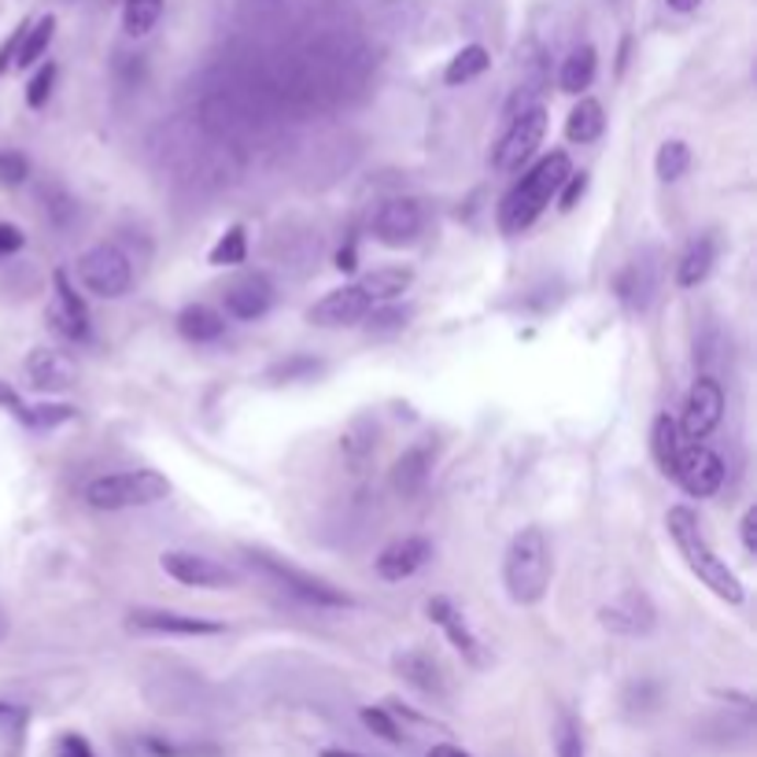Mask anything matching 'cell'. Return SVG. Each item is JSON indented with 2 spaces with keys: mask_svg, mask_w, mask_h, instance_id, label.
Returning <instances> with one entry per match:
<instances>
[{
  "mask_svg": "<svg viewBox=\"0 0 757 757\" xmlns=\"http://www.w3.org/2000/svg\"><path fill=\"white\" fill-rule=\"evenodd\" d=\"M23 721V710H15L12 702H0V724H19Z\"/></svg>",
  "mask_w": 757,
  "mask_h": 757,
  "instance_id": "50",
  "label": "cell"
},
{
  "mask_svg": "<svg viewBox=\"0 0 757 757\" xmlns=\"http://www.w3.org/2000/svg\"><path fill=\"white\" fill-rule=\"evenodd\" d=\"M318 370H321L318 359H310V355H292L289 362H281V366L270 370L267 377H270V381H310Z\"/></svg>",
  "mask_w": 757,
  "mask_h": 757,
  "instance_id": "35",
  "label": "cell"
},
{
  "mask_svg": "<svg viewBox=\"0 0 757 757\" xmlns=\"http://www.w3.org/2000/svg\"><path fill=\"white\" fill-rule=\"evenodd\" d=\"M502 584L518 606H536L551 588V543L543 529L529 524L502 554Z\"/></svg>",
  "mask_w": 757,
  "mask_h": 757,
  "instance_id": "3",
  "label": "cell"
},
{
  "mask_svg": "<svg viewBox=\"0 0 757 757\" xmlns=\"http://www.w3.org/2000/svg\"><path fill=\"white\" fill-rule=\"evenodd\" d=\"M429 558H432V543L426 536H403L396 543H388V547L377 554L373 569H377L381 580L399 584V580L414 577V573H418Z\"/></svg>",
  "mask_w": 757,
  "mask_h": 757,
  "instance_id": "17",
  "label": "cell"
},
{
  "mask_svg": "<svg viewBox=\"0 0 757 757\" xmlns=\"http://www.w3.org/2000/svg\"><path fill=\"white\" fill-rule=\"evenodd\" d=\"M0 410L15 414V418H23V414H26L23 396H19V392H15L12 385H8V381H0Z\"/></svg>",
  "mask_w": 757,
  "mask_h": 757,
  "instance_id": "46",
  "label": "cell"
},
{
  "mask_svg": "<svg viewBox=\"0 0 757 757\" xmlns=\"http://www.w3.org/2000/svg\"><path fill=\"white\" fill-rule=\"evenodd\" d=\"M429 477H432V443H414V448L399 454L396 466H392V488H396L403 499L421 496Z\"/></svg>",
  "mask_w": 757,
  "mask_h": 757,
  "instance_id": "19",
  "label": "cell"
},
{
  "mask_svg": "<svg viewBox=\"0 0 757 757\" xmlns=\"http://www.w3.org/2000/svg\"><path fill=\"white\" fill-rule=\"evenodd\" d=\"M53 89H56V64H42V67H37V75L30 78V86H26V104L34 111L45 108L48 97H53Z\"/></svg>",
  "mask_w": 757,
  "mask_h": 757,
  "instance_id": "36",
  "label": "cell"
},
{
  "mask_svg": "<svg viewBox=\"0 0 757 757\" xmlns=\"http://www.w3.org/2000/svg\"><path fill=\"white\" fill-rule=\"evenodd\" d=\"M53 285H56V303L48 307V321H53L67 340H86L89 337V310H86V300L78 296V289L70 285L67 270H56Z\"/></svg>",
  "mask_w": 757,
  "mask_h": 757,
  "instance_id": "18",
  "label": "cell"
},
{
  "mask_svg": "<svg viewBox=\"0 0 757 757\" xmlns=\"http://www.w3.org/2000/svg\"><path fill=\"white\" fill-rule=\"evenodd\" d=\"M488 67H492L488 48H484V45H466V48H459V53L451 56L448 67H443V82H448V86H470V82H477Z\"/></svg>",
  "mask_w": 757,
  "mask_h": 757,
  "instance_id": "29",
  "label": "cell"
},
{
  "mask_svg": "<svg viewBox=\"0 0 757 757\" xmlns=\"http://www.w3.org/2000/svg\"><path fill=\"white\" fill-rule=\"evenodd\" d=\"M658 285H662V256H658V248L640 251V256H635L629 267L618 274V281H613L618 300L629 310H647L654 303V296H658Z\"/></svg>",
  "mask_w": 757,
  "mask_h": 757,
  "instance_id": "12",
  "label": "cell"
},
{
  "mask_svg": "<svg viewBox=\"0 0 757 757\" xmlns=\"http://www.w3.org/2000/svg\"><path fill=\"white\" fill-rule=\"evenodd\" d=\"M248 562L256 565L259 573H267V577L274 580L281 591L296 595V599L307 602V606H329V610H348V606H351L348 591L332 588L329 580L315 577V573H303V569H296V565L281 562V558H274V554H267V551H248Z\"/></svg>",
  "mask_w": 757,
  "mask_h": 757,
  "instance_id": "5",
  "label": "cell"
},
{
  "mask_svg": "<svg viewBox=\"0 0 757 757\" xmlns=\"http://www.w3.org/2000/svg\"><path fill=\"white\" fill-rule=\"evenodd\" d=\"M70 418H75V407H26L23 414V421L34 429H56Z\"/></svg>",
  "mask_w": 757,
  "mask_h": 757,
  "instance_id": "37",
  "label": "cell"
},
{
  "mask_svg": "<svg viewBox=\"0 0 757 757\" xmlns=\"http://www.w3.org/2000/svg\"><path fill=\"white\" fill-rule=\"evenodd\" d=\"M178 332L189 340V344H215L222 332H226V318H222L215 307L193 303V307H185L178 315Z\"/></svg>",
  "mask_w": 757,
  "mask_h": 757,
  "instance_id": "25",
  "label": "cell"
},
{
  "mask_svg": "<svg viewBox=\"0 0 757 757\" xmlns=\"http://www.w3.org/2000/svg\"><path fill=\"white\" fill-rule=\"evenodd\" d=\"M370 326L373 332H396L407 326V310H399V307H388V303H381V307H373L370 310Z\"/></svg>",
  "mask_w": 757,
  "mask_h": 757,
  "instance_id": "40",
  "label": "cell"
},
{
  "mask_svg": "<svg viewBox=\"0 0 757 757\" xmlns=\"http://www.w3.org/2000/svg\"><path fill=\"white\" fill-rule=\"evenodd\" d=\"M355 267H359V262H355V245L340 248V251H337V270H348V274H351Z\"/></svg>",
  "mask_w": 757,
  "mask_h": 757,
  "instance_id": "48",
  "label": "cell"
},
{
  "mask_svg": "<svg viewBox=\"0 0 757 757\" xmlns=\"http://www.w3.org/2000/svg\"><path fill=\"white\" fill-rule=\"evenodd\" d=\"M362 724L377 735V739H385V743H399L403 739V732H399V721L392 716L385 705H362Z\"/></svg>",
  "mask_w": 757,
  "mask_h": 757,
  "instance_id": "34",
  "label": "cell"
},
{
  "mask_svg": "<svg viewBox=\"0 0 757 757\" xmlns=\"http://www.w3.org/2000/svg\"><path fill=\"white\" fill-rule=\"evenodd\" d=\"M26 245V237H23V229L12 226V222H0V259L4 256H15L19 248Z\"/></svg>",
  "mask_w": 757,
  "mask_h": 757,
  "instance_id": "43",
  "label": "cell"
},
{
  "mask_svg": "<svg viewBox=\"0 0 757 757\" xmlns=\"http://www.w3.org/2000/svg\"><path fill=\"white\" fill-rule=\"evenodd\" d=\"M543 137H547V108L532 104L524 111H513L507 134H502V140L496 145L492 163H496L499 174H518V170L529 167V159L540 151Z\"/></svg>",
  "mask_w": 757,
  "mask_h": 757,
  "instance_id": "6",
  "label": "cell"
},
{
  "mask_svg": "<svg viewBox=\"0 0 757 757\" xmlns=\"http://www.w3.org/2000/svg\"><path fill=\"white\" fill-rule=\"evenodd\" d=\"M599 621H602L610 632H621V635H643V632H651V624H654V610H651V602L643 599L640 591H629L621 602L602 606V610H599Z\"/></svg>",
  "mask_w": 757,
  "mask_h": 757,
  "instance_id": "21",
  "label": "cell"
},
{
  "mask_svg": "<svg viewBox=\"0 0 757 757\" xmlns=\"http://www.w3.org/2000/svg\"><path fill=\"white\" fill-rule=\"evenodd\" d=\"M665 4H669L676 15H691V12H699V8H702V0H665Z\"/></svg>",
  "mask_w": 757,
  "mask_h": 757,
  "instance_id": "49",
  "label": "cell"
},
{
  "mask_svg": "<svg viewBox=\"0 0 757 757\" xmlns=\"http://www.w3.org/2000/svg\"><path fill=\"white\" fill-rule=\"evenodd\" d=\"M421 234H426V207H421V200L396 196L377 207L373 237L385 248H410V245H418Z\"/></svg>",
  "mask_w": 757,
  "mask_h": 757,
  "instance_id": "9",
  "label": "cell"
},
{
  "mask_svg": "<svg viewBox=\"0 0 757 757\" xmlns=\"http://www.w3.org/2000/svg\"><path fill=\"white\" fill-rule=\"evenodd\" d=\"M26 373L34 388L42 392H64L75 385V362L56 348H34L26 359Z\"/></svg>",
  "mask_w": 757,
  "mask_h": 757,
  "instance_id": "20",
  "label": "cell"
},
{
  "mask_svg": "<svg viewBox=\"0 0 757 757\" xmlns=\"http://www.w3.org/2000/svg\"><path fill=\"white\" fill-rule=\"evenodd\" d=\"M558 757H584V735H580V724L573 721V716H562L558 724Z\"/></svg>",
  "mask_w": 757,
  "mask_h": 757,
  "instance_id": "38",
  "label": "cell"
},
{
  "mask_svg": "<svg viewBox=\"0 0 757 757\" xmlns=\"http://www.w3.org/2000/svg\"><path fill=\"white\" fill-rule=\"evenodd\" d=\"M159 565L170 580L185 584V588H204V591H222V588H237V573L229 565H222L207 554L196 551H163Z\"/></svg>",
  "mask_w": 757,
  "mask_h": 757,
  "instance_id": "8",
  "label": "cell"
},
{
  "mask_svg": "<svg viewBox=\"0 0 757 757\" xmlns=\"http://www.w3.org/2000/svg\"><path fill=\"white\" fill-rule=\"evenodd\" d=\"M396 673L410 683L414 691L432 694V699H440V694L448 691V683H443V669L432 662V654H426V651L396 654Z\"/></svg>",
  "mask_w": 757,
  "mask_h": 757,
  "instance_id": "22",
  "label": "cell"
},
{
  "mask_svg": "<svg viewBox=\"0 0 757 757\" xmlns=\"http://www.w3.org/2000/svg\"><path fill=\"white\" fill-rule=\"evenodd\" d=\"M129 629L148 632V635H218L222 624L207 618H193V613H178V610H140L129 613Z\"/></svg>",
  "mask_w": 757,
  "mask_h": 757,
  "instance_id": "15",
  "label": "cell"
},
{
  "mask_svg": "<svg viewBox=\"0 0 757 757\" xmlns=\"http://www.w3.org/2000/svg\"><path fill=\"white\" fill-rule=\"evenodd\" d=\"M222 303H226V315L237 321H259L274 307V281L267 274H240L234 285L222 292Z\"/></svg>",
  "mask_w": 757,
  "mask_h": 757,
  "instance_id": "14",
  "label": "cell"
},
{
  "mask_svg": "<svg viewBox=\"0 0 757 757\" xmlns=\"http://www.w3.org/2000/svg\"><path fill=\"white\" fill-rule=\"evenodd\" d=\"M426 757H473V754L462 750V746H454V743H437Z\"/></svg>",
  "mask_w": 757,
  "mask_h": 757,
  "instance_id": "47",
  "label": "cell"
},
{
  "mask_svg": "<svg viewBox=\"0 0 757 757\" xmlns=\"http://www.w3.org/2000/svg\"><path fill=\"white\" fill-rule=\"evenodd\" d=\"M595 70H599V53H595L591 45H577L569 56H565V64L558 70L562 93H569V97L588 93V86L595 82Z\"/></svg>",
  "mask_w": 757,
  "mask_h": 757,
  "instance_id": "26",
  "label": "cell"
},
{
  "mask_svg": "<svg viewBox=\"0 0 757 757\" xmlns=\"http://www.w3.org/2000/svg\"><path fill=\"white\" fill-rule=\"evenodd\" d=\"M245 259H248V234H245V226H229L226 234L215 240V248H211V256H207L211 267H240Z\"/></svg>",
  "mask_w": 757,
  "mask_h": 757,
  "instance_id": "33",
  "label": "cell"
},
{
  "mask_svg": "<svg viewBox=\"0 0 757 757\" xmlns=\"http://www.w3.org/2000/svg\"><path fill=\"white\" fill-rule=\"evenodd\" d=\"M584 193H588V174H584V170H573V174L565 178V185L558 189V207L573 211L584 200Z\"/></svg>",
  "mask_w": 757,
  "mask_h": 757,
  "instance_id": "39",
  "label": "cell"
},
{
  "mask_svg": "<svg viewBox=\"0 0 757 757\" xmlns=\"http://www.w3.org/2000/svg\"><path fill=\"white\" fill-rule=\"evenodd\" d=\"M569 174H573V163L565 151H551V156L536 159V163L513 181L510 193L502 196V204H499L502 234H524V229L551 207V200L558 196V189L565 185Z\"/></svg>",
  "mask_w": 757,
  "mask_h": 757,
  "instance_id": "2",
  "label": "cell"
},
{
  "mask_svg": "<svg viewBox=\"0 0 757 757\" xmlns=\"http://www.w3.org/2000/svg\"><path fill=\"white\" fill-rule=\"evenodd\" d=\"M414 274L407 267H381L373 270V274H362L355 285L366 292V300L373 303V307H381V303H396L403 292L410 289Z\"/></svg>",
  "mask_w": 757,
  "mask_h": 757,
  "instance_id": "24",
  "label": "cell"
},
{
  "mask_svg": "<svg viewBox=\"0 0 757 757\" xmlns=\"http://www.w3.org/2000/svg\"><path fill=\"white\" fill-rule=\"evenodd\" d=\"M4 635H8V618H4V610H0V643H4Z\"/></svg>",
  "mask_w": 757,
  "mask_h": 757,
  "instance_id": "52",
  "label": "cell"
},
{
  "mask_svg": "<svg viewBox=\"0 0 757 757\" xmlns=\"http://www.w3.org/2000/svg\"><path fill=\"white\" fill-rule=\"evenodd\" d=\"M26 26H30V23H19V26L12 30V34L4 37V45H0V75H4V70L15 64V53H19V42H23Z\"/></svg>",
  "mask_w": 757,
  "mask_h": 757,
  "instance_id": "44",
  "label": "cell"
},
{
  "mask_svg": "<svg viewBox=\"0 0 757 757\" xmlns=\"http://www.w3.org/2000/svg\"><path fill=\"white\" fill-rule=\"evenodd\" d=\"M716 262V240L713 237H699L691 240L688 251L680 256V262H676V285L680 289H699L705 278H710Z\"/></svg>",
  "mask_w": 757,
  "mask_h": 757,
  "instance_id": "23",
  "label": "cell"
},
{
  "mask_svg": "<svg viewBox=\"0 0 757 757\" xmlns=\"http://www.w3.org/2000/svg\"><path fill=\"white\" fill-rule=\"evenodd\" d=\"M321 757H362L355 750H337V746H329V750H321Z\"/></svg>",
  "mask_w": 757,
  "mask_h": 757,
  "instance_id": "51",
  "label": "cell"
},
{
  "mask_svg": "<svg viewBox=\"0 0 757 757\" xmlns=\"http://www.w3.org/2000/svg\"><path fill=\"white\" fill-rule=\"evenodd\" d=\"M654 170H658L662 181H680L691 170V148L688 140H665L654 156Z\"/></svg>",
  "mask_w": 757,
  "mask_h": 757,
  "instance_id": "32",
  "label": "cell"
},
{
  "mask_svg": "<svg viewBox=\"0 0 757 757\" xmlns=\"http://www.w3.org/2000/svg\"><path fill=\"white\" fill-rule=\"evenodd\" d=\"M78 281L100 300H123L134 289V262L123 248L97 245L78 259Z\"/></svg>",
  "mask_w": 757,
  "mask_h": 757,
  "instance_id": "7",
  "label": "cell"
},
{
  "mask_svg": "<svg viewBox=\"0 0 757 757\" xmlns=\"http://www.w3.org/2000/svg\"><path fill=\"white\" fill-rule=\"evenodd\" d=\"M30 174V163L19 151H0V181L4 185H19V181H26Z\"/></svg>",
  "mask_w": 757,
  "mask_h": 757,
  "instance_id": "41",
  "label": "cell"
},
{
  "mask_svg": "<svg viewBox=\"0 0 757 757\" xmlns=\"http://www.w3.org/2000/svg\"><path fill=\"white\" fill-rule=\"evenodd\" d=\"M724 418V388L721 381L710 377V373H702L699 381L691 385L688 392V403H683V421H680V437L688 440H705L710 432L721 426Z\"/></svg>",
  "mask_w": 757,
  "mask_h": 757,
  "instance_id": "10",
  "label": "cell"
},
{
  "mask_svg": "<svg viewBox=\"0 0 757 757\" xmlns=\"http://www.w3.org/2000/svg\"><path fill=\"white\" fill-rule=\"evenodd\" d=\"M426 610H429L432 624H440L443 635H448V643L462 654V658H466V662L473 665V669H481V665L488 662V658H484L481 640L473 635V629L466 624V618H462V613L454 610L451 599H443V595H432V599L426 602Z\"/></svg>",
  "mask_w": 757,
  "mask_h": 757,
  "instance_id": "16",
  "label": "cell"
},
{
  "mask_svg": "<svg viewBox=\"0 0 757 757\" xmlns=\"http://www.w3.org/2000/svg\"><path fill=\"white\" fill-rule=\"evenodd\" d=\"M673 481L680 484L691 499H710L724 484V459L705 448V443L683 448L680 462H676V470H673Z\"/></svg>",
  "mask_w": 757,
  "mask_h": 757,
  "instance_id": "11",
  "label": "cell"
},
{
  "mask_svg": "<svg viewBox=\"0 0 757 757\" xmlns=\"http://www.w3.org/2000/svg\"><path fill=\"white\" fill-rule=\"evenodd\" d=\"M606 129V111L595 97H580L577 108L565 115V137L573 140V145H591V140H599Z\"/></svg>",
  "mask_w": 757,
  "mask_h": 757,
  "instance_id": "27",
  "label": "cell"
},
{
  "mask_svg": "<svg viewBox=\"0 0 757 757\" xmlns=\"http://www.w3.org/2000/svg\"><path fill=\"white\" fill-rule=\"evenodd\" d=\"M739 540L746 554H757V507H750L739 521Z\"/></svg>",
  "mask_w": 757,
  "mask_h": 757,
  "instance_id": "45",
  "label": "cell"
},
{
  "mask_svg": "<svg viewBox=\"0 0 757 757\" xmlns=\"http://www.w3.org/2000/svg\"><path fill=\"white\" fill-rule=\"evenodd\" d=\"M56 757H97V754H93V746H89L86 735L67 732V735H59V743H56Z\"/></svg>",
  "mask_w": 757,
  "mask_h": 757,
  "instance_id": "42",
  "label": "cell"
},
{
  "mask_svg": "<svg viewBox=\"0 0 757 757\" xmlns=\"http://www.w3.org/2000/svg\"><path fill=\"white\" fill-rule=\"evenodd\" d=\"M163 19V0H123V30L126 37H148Z\"/></svg>",
  "mask_w": 757,
  "mask_h": 757,
  "instance_id": "31",
  "label": "cell"
},
{
  "mask_svg": "<svg viewBox=\"0 0 757 757\" xmlns=\"http://www.w3.org/2000/svg\"><path fill=\"white\" fill-rule=\"evenodd\" d=\"M56 37V15H42L37 23L26 26L23 42H19V53H15V67H34L37 59L48 53V45H53Z\"/></svg>",
  "mask_w": 757,
  "mask_h": 757,
  "instance_id": "30",
  "label": "cell"
},
{
  "mask_svg": "<svg viewBox=\"0 0 757 757\" xmlns=\"http://www.w3.org/2000/svg\"><path fill=\"white\" fill-rule=\"evenodd\" d=\"M370 310H373V303L366 300V292L351 281V285L332 289L329 296H321L315 307L307 310V321L321 329H340V326H355V321L370 318Z\"/></svg>",
  "mask_w": 757,
  "mask_h": 757,
  "instance_id": "13",
  "label": "cell"
},
{
  "mask_svg": "<svg viewBox=\"0 0 757 757\" xmlns=\"http://www.w3.org/2000/svg\"><path fill=\"white\" fill-rule=\"evenodd\" d=\"M86 502L93 510H134V507H156L170 496V481L159 470H126L108 473L86 484Z\"/></svg>",
  "mask_w": 757,
  "mask_h": 757,
  "instance_id": "4",
  "label": "cell"
},
{
  "mask_svg": "<svg viewBox=\"0 0 757 757\" xmlns=\"http://www.w3.org/2000/svg\"><path fill=\"white\" fill-rule=\"evenodd\" d=\"M665 529H669V536L676 543V551H680V558L688 562V569L716 595V599H724L728 606H743L746 599L743 580L735 577L728 569V562L710 547V540H705V532L699 524V513L691 507H673L665 513Z\"/></svg>",
  "mask_w": 757,
  "mask_h": 757,
  "instance_id": "1",
  "label": "cell"
},
{
  "mask_svg": "<svg viewBox=\"0 0 757 757\" xmlns=\"http://www.w3.org/2000/svg\"><path fill=\"white\" fill-rule=\"evenodd\" d=\"M680 451H683V437H680V421L669 418V414H658L651 426V454L654 462L662 466L665 477H673L676 462H680Z\"/></svg>",
  "mask_w": 757,
  "mask_h": 757,
  "instance_id": "28",
  "label": "cell"
}]
</instances>
